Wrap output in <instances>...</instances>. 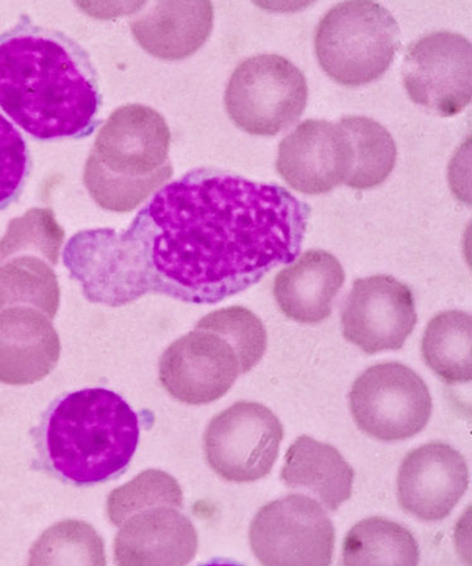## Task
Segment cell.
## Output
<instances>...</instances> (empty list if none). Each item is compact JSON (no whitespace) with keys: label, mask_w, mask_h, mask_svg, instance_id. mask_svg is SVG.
I'll return each instance as SVG.
<instances>
[{"label":"cell","mask_w":472,"mask_h":566,"mask_svg":"<svg viewBox=\"0 0 472 566\" xmlns=\"http://www.w3.org/2000/svg\"><path fill=\"white\" fill-rule=\"evenodd\" d=\"M311 212L284 187L201 168L160 188L125 232L72 237L63 261L91 303L124 306L154 292L212 305L293 263Z\"/></svg>","instance_id":"1"},{"label":"cell","mask_w":472,"mask_h":566,"mask_svg":"<svg viewBox=\"0 0 472 566\" xmlns=\"http://www.w3.org/2000/svg\"><path fill=\"white\" fill-rule=\"evenodd\" d=\"M102 106L93 60L71 36L27 17L0 34V108L33 139H84Z\"/></svg>","instance_id":"2"},{"label":"cell","mask_w":472,"mask_h":566,"mask_svg":"<svg viewBox=\"0 0 472 566\" xmlns=\"http://www.w3.org/2000/svg\"><path fill=\"white\" fill-rule=\"evenodd\" d=\"M139 440L138 415L120 395L105 388L72 391L54 400L38 429L45 469L80 488L122 476Z\"/></svg>","instance_id":"3"},{"label":"cell","mask_w":472,"mask_h":566,"mask_svg":"<svg viewBox=\"0 0 472 566\" xmlns=\"http://www.w3.org/2000/svg\"><path fill=\"white\" fill-rule=\"evenodd\" d=\"M170 130L157 109L122 106L99 129L88 155L84 181L95 202L128 213L172 177Z\"/></svg>","instance_id":"4"},{"label":"cell","mask_w":472,"mask_h":566,"mask_svg":"<svg viewBox=\"0 0 472 566\" xmlns=\"http://www.w3.org/2000/svg\"><path fill=\"white\" fill-rule=\"evenodd\" d=\"M401 48V30L387 8L344 2L326 13L315 32L321 67L339 85L358 87L385 75Z\"/></svg>","instance_id":"5"},{"label":"cell","mask_w":472,"mask_h":566,"mask_svg":"<svg viewBox=\"0 0 472 566\" xmlns=\"http://www.w3.org/2000/svg\"><path fill=\"white\" fill-rule=\"evenodd\" d=\"M63 239L65 232L49 208L12 219L0 239V312L30 306L56 317L61 295L53 268Z\"/></svg>","instance_id":"6"},{"label":"cell","mask_w":472,"mask_h":566,"mask_svg":"<svg viewBox=\"0 0 472 566\" xmlns=\"http://www.w3.org/2000/svg\"><path fill=\"white\" fill-rule=\"evenodd\" d=\"M307 95L306 77L293 62L279 54H258L234 70L224 104L244 133L274 136L301 118Z\"/></svg>","instance_id":"7"},{"label":"cell","mask_w":472,"mask_h":566,"mask_svg":"<svg viewBox=\"0 0 472 566\" xmlns=\"http://www.w3.org/2000/svg\"><path fill=\"white\" fill-rule=\"evenodd\" d=\"M349 407L361 432L378 441L399 442L423 431L433 405L419 374L388 361L374 365L354 381Z\"/></svg>","instance_id":"8"},{"label":"cell","mask_w":472,"mask_h":566,"mask_svg":"<svg viewBox=\"0 0 472 566\" xmlns=\"http://www.w3.org/2000/svg\"><path fill=\"white\" fill-rule=\"evenodd\" d=\"M284 434L283 423L270 408L256 401H238L208 424L206 460L225 481L256 482L274 468Z\"/></svg>","instance_id":"9"},{"label":"cell","mask_w":472,"mask_h":566,"mask_svg":"<svg viewBox=\"0 0 472 566\" xmlns=\"http://www.w3.org/2000/svg\"><path fill=\"white\" fill-rule=\"evenodd\" d=\"M262 565H331L335 527L319 502L289 495L260 509L249 532Z\"/></svg>","instance_id":"10"},{"label":"cell","mask_w":472,"mask_h":566,"mask_svg":"<svg viewBox=\"0 0 472 566\" xmlns=\"http://www.w3.org/2000/svg\"><path fill=\"white\" fill-rule=\"evenodd\" d=\"M408 96L443 117L464 112L472 96V48L449 31L421 36L407 50L402 71Z\"/></svg>","instance_id":"11"},{"label":"cell","mask_w":472,"mask_h":566,"mask_svg":"<svg viewBox=\"0 0 472 566\" xmlns=\"http://www.w3.org/2000/svg\"><path fill=\"white\" fill-rule=\"evenodd\" d=\"M242 376L238 353L220 334L195 327L162 354L159 380L180 403L206 406L221 399Z\"/></svg>","instance_id":"12"},{"label":"cell","mask_w":472,"mask_h":566,"mask_svg":"<svg viewBox=\"0 0 472 566\" xmlns=\"http://www.w3.org/2000/svg\"><path fill=\"white\" fill-rule=\"evenodd\" d=\"M340 318L345 339L361 352L402 349L417 324L413 292L394 276L358 279Z\"/></svg>","instance_id":"13"},{"label":"cell","mask_w":472,"mask_h":566,"mask_svg":"<svg viewBox=\"0 0 472 566\" xmlns=\"http://www.w3.org/2000/svg\"><path fill=\"white\" fill-rule=\"evenodd\" d=\"M469 482L464 455L443 442L423 444L408 453L399 468V506L422 522H440L464 497Z\"/></svg>","instance_id":"14"},{"label":"cell","mask_w":472,"mask_h":566,"mask_svg":"<svg viewBox=\"0 0 472 566\" xmlns=\"http://www.w3.org/2000/svg\"><path fill=\"white\" fill-rule=\"evenodd\" d=\"M352 163L350 144L342 126L308 118L280 143L276 170L293 189L321 196L345 185Z\"/></svg>","instance_id":"15"},{"label":"cell","mask_w":472,"mask_h":566,"mask_svg":"<svg viewBox=\"0 0 472 566\" xmlns=\"http://www.w3.org/2000/svg\"><path fill=\"white\" fill-rule=\"evenodd\" d=\"M61 342L52 319L30 306L0 312V382L31 386L57 367Z\"/></svg>","instance_id":"16"},{"label":"cell","mask_w":472,"mask_h":566,"mask_svg":"<svg viewBox=\"0 0 472 566\" xmlns=\"http://www.w3.org/2000/svg\"><path fill=\"white\" fill-rule=\"evenodd\" d=\"M198 534L177 507L160 506L130 516L114 543L116 565H187L196 558Z\"/></svg>","instance_id":"17"},{"label":"cell","mask_w":472,"mask_h":566,"mask_svg":"<svg viewBox=\"0 0 472 566\" xmlns=\"http://www.w3.org/2000/svg\"><path fill=\"white\" fill-rule=\"evenodd\" d=\"M344 281V269L334 254L308 250L277 273L274 296L286 317L305 325L321 324L331 316Z\"/></svg>","instance_id":"18"},{"label":"cell","mask_w":472,"mask_h":566,"mask_svg":"<svg viewBox=\"0 0 472 566\" xmlns=\"http://www.w3.org/2000/svg\"><path fill=\"white\" fill-rule=\"evenodd\" d=\"M213 18L211 2H165L136 18L132 31L153 56L178 61L202 48L211 35Z\"/></svg>","instance_id":"19"},{"label":"cell","mask_w":472,"mask_h":566,"mask_svg":"<svg viewBox=\"0 0 472 566\" xmlns=\"http://www.w3.org/2000/svg\"><path fill=\"white\" fill-rule=\"evenodd\" d=\"M352 465L329 443L301 436L289 447L281 480L289 489L303 490L329 511H337L353 494Z\"/></svg>","instance_id":"20"},{"label":"cell","mask_w":472,"mask_h":566,"mask_svg":"<svg viewBox=\"0 0 472 566\" xmlns=\"http://www.w3.org/2000/svg\"><path fill=\"white\" fill-rule=\"evenodd\" d=\"M472 317L460 310L436 315L423 335L422 358L428 367L448 385H462L472 379Z\"/></svg>","instance_id":"21"},{"label":"cell","mask_w":472,"mask_h":566,"mask_svg":"<svg viewBox=\"0 0 472 566\" xmlns=\"http://www.w3.org/2000/svg\"><path fill=\"white\" fill-rule=\"evenodd\" d=\"M420 549L413 534L384 517L354 525L343 544L344 565H419Z\"/></svg>","instance_id":"22"},{"label":"cell","mask_w":472,"mask_h":566,"mask_svg":"<svg viewBox=\"0 0 472 566\" xmlns=\"http://www.w3.org/2000/svg\"><path fill=\"white\" fill-rule=\"evenodd\" d=\"M338 124L347 135L353 158L345 185L357 190L384 185L397 163L394 136L385 126L366 116L344 117Z\"/></svg>","instance_id":"23"},{"label":"cell","mask_w":472,"mask_h":566,"mask_svg":"<svg viewBox=\"0 0 472 566\" xmlns=\"http://www.w3.org/2000/svg\"><path fill=\"white\" fill-rule=\"evenodd\" d=\"M30 564L105 565L104 542L90 524L67 520L53 525L34 544Z\"/></svg>","instance_id":"24"},{"label":"cell","mask_w":472,"mask_h":566,"mask_svg":"<svg viewBox=\"0 0 472 566\" xmlns=\"http://www.w3.org/2000/svg\"><path fill=\"white\" fill-rule=\"evenodd\" d=\"M160 506H183V491L179 482L160 470L141 472L124 486L115 489L107 499L108 518L117 527L141 511Z\"/></svg>","instance_id":"25"},{"label":"cell","mask_w":472,"mask_h":566,"mask_svg":"<svg viewBox=\"0 0 472 566\" xmlns=\"http://www.w3.org/2000/svg\"><path fill=\"white\" fill-rule=\"evenodd\" d=\"M196 327L220 334L230 342L239 355L242 376L255 368L268 350L266 327L247 307L217 310L199 319Z\"/></svg>","instance_id":"26"},{"label":"cell","mask_w":472,"mask_h":566,"mask_svg":"<svg viewBox=\"0 0 472 566\" xmlns=\"http://www.w3.org/2000/svg\"><path fill=\"white\" fill-rule=\"evenodd\" d=\"M31 170L29 145L20 130L0 114V211L20 198Z\"/></svg>","instance_id":"27"}]
</instances>
